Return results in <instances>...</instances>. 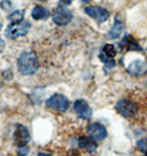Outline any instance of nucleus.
Segmentation results:
<instances>
[{
	"label": "nucleus",
	"instance_id": "obj_22",
	"mask_svg": "<svg viewBox=\"0 0 147 156\" xmlns=\"http://www.w3.org/2000/svg\"><path fill=\"white\" fill-rule=\"evenodd\" d=\"M5 50V42H3V40L0 37V52H2Z\"/></svg>",
	"mask_w": 147,
	"mask_h": 156
},
{
	"label": "nucleus",
	"instance_id": "obj_18",
	"mask_svg": "<svg viewBox=\"0 0 147 156\" xmlns=\"http://www.w3.org/2000/svg\"><path fill=\"white\" fill-rule=\"evenodd\" d=\"M136 146L141 151L143 154H146L147 155V137H143V139L138 140L136 142Z\"/></svg>",
	"mask_w": 147,
	"mask_h": 156
},
{
	"label": "nucleus",
	"instance_id": "obj_21",
	"mask_svg": "<svg viewBox=\"0 0 147 156\" xmlns=\"http://www.w3.org/2000/svg\"><path fill=\"white\" fill-rule=\"evenodd\" d=\"M74 1V0H59V2H61V5H63V6H70L72 5V2Z\"/></svg>",
	"mask_w": 147,
	"mask_h": 156
},
{
	"label": "nucleus",
	"instance_id": "obj_1",
	"mask_svg": "<svg viewBox=\"0 0 147 156\" xmlns=\"http://www.w3.org/2000/svg\"><path fill=\"white\" fill-rule=\"evenodd\" d=\"M39 69V59L37 55L33 51L23 52L18 57V70L21 75H34Z\"/></svg>",
	"mask_w": 147,
	"mask_h": 156
},
{
	"label": "nucleus",
	"instance_id": "obj_19",
	"mask_svg": "<svg viewBox=\"0 0 147 156\" xmlns=\"http://www.w3.org/2000/svg\"><path fill=\"white\" fill-rule=\"evenodd\" d=\"M0 7L3 9V10H6V11H9L10 9H11V7H12V5H11V2L9 1V0H2L1 1V3H0Z\"/></svg>",
	"mask_w": 147,
	"mask_h": 156
},
{
	"label": "nucleus",
	"instance_id": "obj_17",
	"mask_svg": "<svg viewBox=\"0 0 147 156\" xmlns=\"http://www.w3.org/2000/svg\"><path fill=\"white\" fill-rule=\"evenodd\" d=\"M99 58H100V61L102 62L103 64L106 65L107 67H109V68H113V67L115 66V61H114L112 57H109V56L104 55L102 52H100Z\"/></svg>",
	"mask_w": 147,
	"mask_h": 156
},
{
	"label": "nucleus",
	"instance_id": "obj_10",
	"mask_svg": "<svg viewBox=\"0 0 147 156\" xmlns=\"http://www.w3.org/2000/svg\"><path fill=\"white\" fill-rule=\"evenodd\" d=\"M128 73L134 77H142L147 73V62L137 59L128 66Z\"/></svg>",
	"mask_w": 147,
	"mask_h": 156
},
{
	"label": "nucleus",
	"instance_id": "obj_2",
	"mask_svg": "<svg viewBox=\"0 0 147 156\" xmlns=\"http://www.w3.org/2000/svg\"><path fill=\"white\" fill-rule=\"evenodd\" d=\"M115 110L122 117L126 119H132L138 112V107H137V103L130 99H121L115 105Z\"/></svg>",
	"mask_w": 147,
	"mask_h": 156
},
{
	"label": "nucleus",
	"instance_id": "obj_15",
	"mask_svg": "<svg viewBox=\"0 0 147 156\" xmlns=\"http://www.w3.org/2000/svg\"><path fill=\"white\" fill-rule=\"evenodd\" d=\"M24 10H16L8 16V20L10 23H20L24 19Z\"/></svg>",
	"mask_w": 147,
	"mask_h": 156
},
{
	"label": "nucleus",
	"instance_id": "obj_4",
	"mask_svg": "<svg viewBox=\"0 0 147 156\" xmlns=\"http://www.w3.org/2000/svg\"><path fill=\"white\" fill-rule=\"evenodd\" d=\"M45 105H46L47 108L63 113V112L67 111L69 108V100L61 94H55V95H53L52 97L47 99Z\"/></svg>",
	"mask_w": 147,
	"mask_h": 156
},
{
	"label": "nucleus",
	"instance_id": "obj_6",
	"mask_svg": "<svg viewBox=\"0 0 147 156\" xmlns=\"http://www.w3.org/2000/svg\"><path fill=\"white\" fill-rule=\"evenodd\" d=\"M83 11H85V13L87 16H89V17L92 18V19L96 20L99 23L106 22L110 18L109 10H107L106 8L100 6H88L83 9Z\"/></svg>",
	"mask_w": 147,
	"mask_h": 156
},
{
	"label": "nucleus",
	"instance_id": "obj_23",
	"mask_svg": "<svg viewBox=\"0 0 147 156\" xmlns=\"http://www.w3.org/2000/svg\"><path fill=\"white\" fill-rule=\"evenodd\" d=\"M89 1H90V0H81V2L82 3H87V2H89Z\"/></svg>",
	"mask_w": 147,
	"mask_h": 156
},
{
	"label": "nucleus",
	"instance_id": "obj_14",
	"mask_svg": "<svg viewBox=\"0 0 147 156\" xmlns=\"http://www.w3.org/2000/svg\"><path fill=\"white\" fill-rule=\"evenodd\" d=\"M31 16L34 20H46L50 17V11L43 6H35Z\"/></svg>",
	"mask_w": 147,
	"mask_h": 156
},
{
	"label": "nucleus",
	"instance_id": "obj_5",
	"mask_svg": "<svg viewBox=\"0 0 147 156\" xmlns=\"http://www.w3.org/2000/svg\"><path fill=\"white\" fill-rule=\"evenodd\" d=\"M31 29V23L29 21H22L20 23H10L6 29V36L9 39H18L29 33Z\"/></svg>",
	"mask_w": 147,
	"mask_h": 156
},
{
	"label": "nucleus",
	"instance_id": "obj_16",
	"mask_svg": "<svg viewBox=\"0 0 147 156\" xmlns=\"http://www.w3.org/2000/svg\"><path fill=\"white\" fill-rule=\"evenodd\" d=\"M101 52L104 55L109 56V57H112V58H114V56L117 55V48H115V46L113 44H106L102 48Z\"/></svg>",
	"mask_w": 147,
	"mask_h": 156
},
{
	"label": "nucleus",
	"instance_id": "obj_12",
	"mask_svg": "<svg viewBox=\"0 0 147 156\" xmlns=\"http://www.w3.org/2000/svg\"><path fill=\"white\" fill-rule=\"evenodd\" d=\"M78 146L79 148L86 150L88 153H94L98 148L97 141L90 136H81L78 139Z\"/></svg>",
	"mask_w": 147,
	"mask_h": 156
},
{
	"label": "nucleus",
	"instance_id": "obj_24",
	"mask_svg": "<svg viewBox=\"0 0 147 156\" xmlns=\"http://www.w3.org/2000/svg\"><path fill=\"white\" fill-rule=\"evenodd\" d=\"M41 1H45V0H41Z\"/></svg>",
	"mask_w": 147,
	"mask_h": 156
},
{
	"label": "nucleus",
	"instance_id": "obj_8",
	"mask_svg": "<svg viewBox=\"0 0 147 156\" xmlns=\"http://www.w3.org/2000/svg\"><path fill=\"white\" fill-rule=\"evenodd\" d=\"M13 140L14 144L17 145L18 147L28 145V143L30 142V133H29L28 129L25 128L23 124H17L13 133Z\"/></svg>",
	"mask_w": 147,
	"mask_h": 156
},
{
	"label": "nucleus",
	"instance_id": "obj_9",
	"mask_svg": "<svg viewBox=\"0 0 147 156\" xmlns=\"http://www.w3.org/2000/svg\"><path fill=\"white\" fill-rule=\"evenodd\" d=\"M74 110L78 114V117L83 120H89L92 117V110L89 107L86 100L83 99H77L74 103Z\"/></svg>",
	"mask_w": 147,
	"mask_h": 156
},
{
	"label": "nucleus",
	"instance_id": "obj_7",
	"mask_svg": "<svg viewBox=\"0 0 147 156\" xmlns=\"http://www.w3.org/2000/svg\"><path fill=\"white\" fill-rule=\"evenodd\" d=\"M86 132L89 136L92 137L96 141H103L108 136V131H107L106 126L98 122H93L91 124H89L86 129Z\"/></svg>",
	"mask_w": 147,
	"mask_h": 156
},
{
	"label": "nucleus",
	"instance_id": "obj_11",
	"mask_svg": "<svg viewBox=\"0 0 147 156\" xmlns=\"http://www.w3.org/2000/svg\"><path fill=\"white\" fill-rule=\"evenodd\" d=\"M123 29H124V22H123L121 16H120V14H117V16H115V19H114L113 27H112L111 30L108 32L107 37L110 40L117 39V37H120V35L122 34Z\"/></svg>",
	"mask_w": 147,
	"mask_h": 156
},
{
	"label": "nucleus",
	"instance_id": "obj_3",
	"mask_svg": "<svg viewBox=\"0 0 147 156\" xmlns=\"http://www.w3.org/2000/svg\"><path fill=\"white\" fill-rule=\"evenodd\" d=\"M52 19H53V22L56 25L64 27V25H67L68 23H70V21L72 20V13L70 10H68L66 8V6L59 5L53 10Z\"/></svg>",
	"mask_w": 147,
	"mask_h": 156
},
{
	"label": "nucleus",
	"instance_id": "obj_20",
	"mask_svg": "<svg viewBox=\"0 0 147 156\" xmlns=\"http://www.w3.org/2000/svg\"><path fill=\"white\" fill-rule=\"evenodd\" d=\"M29 152H30V147H29L28 145H24V146H20L18 154L19 155H26Z\"/></svg>",
	"mask_w": 147,
	"mask_h": 156
},
{
	"label": "nucleus",
	"instance_id": "obj_13",
	"mask_svg": "<svg viewBox=\"0 0 147 156\" xmlns=\"http://www.w3.org/2000/svg\"><path fill=\"white\" fill-rule=\"evenodd\" d=\"M120 48H125L126 51H138V52H142L143 48H141V45L138 44V42L134 39L132 35H126L123 37V40L120 43Z\"/></svg>",
	"mask_w": 147,
	"mask_h": 156
}]
</instances>
